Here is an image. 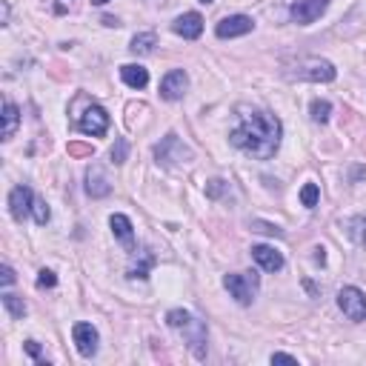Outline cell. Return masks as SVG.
Here are the masks:
<instances>
[{
	"instance_id": "6da1fadb",
	"label": "cell",
	"mask_w": 366,
	"mask_h": 366,
	"mask_svg": "<svg viewBox=\"0 0 366 366\" xmlns=\"http://www.w3.org/2000/svg\"><path fill=\"white\" fill-rule=\"evenodd\" d=\"M284 126L272 112L266 109H238L235 126L229 132V140L241 149V152L257 158V161H269L275 158L277 146H281Z\"/></svg>"
},
{
	"instance_id": "7a4b0ae2",
	"label": "cell",
	"mask_w": 366,
	"mask_h": 366,
	"mask_svg": "<svg viewBox=\"0 0 366 366\" xmlns=\"http://www.w3.org/2000/svg\"><path fill=\"white\" fill-rule=\"evenodd\" d=\"M335 75H338V69L324 57H300L286 72V77H292V80H312V83H329V80H335Z\"/></svg>"
},
{
	"instance_id": "3957f363",
	"label": "cell",
	"mask_w": 366,
	"mask_h": 366,
	"mask_svg": "<svg viewBox=\"0 0 366 366\" xmlns=\"http://www.w3.org/2000/svg\"><path fill=\"white\" fill-rule=\"evenodd\" d=\"M223 286L229 289V295L238 300L241 306H249L257 295V289H261V277L255 272H235V275L223 277Z\"/></svg>"
},
{
	"instance_id": "277c9868",
	"label": "cell",
	"mask_w": 366,
	"mask_h": 366,
	"mask_svg": "<svg viewBox=\"0 0 366 366\" xmlns=\"http://www.w3.org/2000/svg\"><path fill=\"white\" fill-rule=\"evenodd\" d=\"M338 306L349 320H366V295L358 286H343L338 292Z\"/></svg>"
},
{
	"instance_id": "5b68a950",
	"label": "cell",
	"mask_w": 366,
	"mask_h": 366,
	"mask_svg": "<svg viewBox=\"0 0 366 366\" xmlns=\"http://www.w3.org/2000/svg\"><path fill=\"white\" fill-rule=\"evenodd\" d=\"M77 126H80V132L100 138V135H106V129H109V115H106V109H100V106H89V109L80 115Z\"/></svg>"
},
{
	"instance_id": "8992f818",
	"label": "cell",
	"mask_w": 366,
	"mask_h": 366,
	"mask_svg": "<svg viewBox=\"0 0 366 366\" xmlns=\"http://www.w3.org/2000/svg\"><path fill=\"white\" fill-rule=\"evenodd\" d=\"M155 155H158V163H166V166L178 163V161H189V158H192V152H189V149L178 140V135H166V138H163V143H158Z\"/></svg>"
},
{
	"instance_id": "52a82bcc",
	"label": "cell",
	"mask_w": 366,
	"mask_h": 366,
	"mask_svg": "<svg viewBox=\"0 0 366 366\" xmlns=\"http://www.w3.org/2000/svg\"><path fill=\"white\" fill-rule=\"evenodd\" d=\"M327 6H329V0H298L289 15H292L295 24L309 26V24H315V20L327 12Z\"/></svg>"
},
{
	"instance_id": "ba28073f",
	"label": "cell",
	"mask_w": 366,
	"mask_h": 366,
	"mask_svg": "<svg viewBox=\"0 0 366 366\" xmlns=\"http://www.w3.org/2000/svg\"><path fill=\"white\" fill-rule=\"evenodd\" d=\"M255 29V20L252 17H246V15H229V17H223L218 26H214V35L218 37H241V35H249Z\"/></svg>"
},
{
	"instance_id": "9c48e42d",
	"label": "cell",
	"mask_w": 366,
	"mask_h": 366,
	"mask_svg": "<svg viewBox=\"0 0 366 366\" xmlns=\"http://www.w3.org/2000/svg\"><path fill=\"white\" fill-rule=\"evenodd\" d=\"M189 89V75L183 69H172L163 80H161V98L163 100H181Z\"/></svg>"
},
{
	"instance_id": "30bf717a",
	"label": "cell",
	"mask_w": 366,
	"mask_h": 366,
	"mask_svg": "<svg viewBox=\"0 0 366 366\" xmlns=\"http://www.w3.org/2000/svg\"><path fill=\"white\" fill-rule=\"evenodd\" d=\"M32 206H35V195L29 186H15L12 195H9V212L15 221H24L26 214H32Z\"/></svg>"
},
{
	"instance_id": "8fae6325",
	"label": "cell",
	"mask_w": 366,
	"mask_h": 366,
	"mask_svg": "<svg viewBox=\"0 0 366 366\" xmlns=\"http://www.w3.org/2000/svg\"><path fill=\"white\" fill-rule=\"evenodd\" d=\"M72 338H75V347H77V352L83 358H92L98 352V340L100 338H98V329L92 324H75Z\"/></svg>"
},
{
	"instance_id": "7c38bea8",
	"label": "cell",
	"mask_w": 366,
	"mask_h": 366,
	"mask_svg": "<svg viewBox=\"0 0 366 366\" xmlns=\"http://www.w3.org/2000/svg\"><path fill=\"white\" fill-rule=\"evenodd\" d=\"M181 332H186V338H189V349L195 352L198 358H203L206 355V327L201 324L198 318H189L186 324L181 327Z\"/></svg>"
},
{
	"instance_id": "4fadbf2b",
	"label": "cell",
	"mask_w": 366,
	"mask_h": 366,
	"mask_svg": "<svg viewBox=\"0 0 366 366\" xmlns=\"http://www.w3.org/2000/svg\"><path fill=\"white\" fill-rule=\"evenodd\" d=\"M172 32L181 35V37H186V40H195L203 32V17L198 12H186V15H181L175 20V24H172Z\"/></svg>"
},
{
	"instance_id": "5bb4252c",
	"label": "cell",
	"mask_w": 366,
	"mask_h": 366,
	"mask_svg": "<svg viewBox=\"0 0 366 366\" xmlns=\"http://www.w3.org/2000/svg\"><path fill=\"white\" fill-rule=\"evenodd\" d=\"M252 257H255V264L266 269V272H281L284 269V255L272 249V246H264V244H257L252 246Z\"/></svg>"
},
{
	"instance_id": "9a60e30c",
	"label": "cell",
	"mask_w": 366,
	"mask_h": 366,
	"mask_svg": "<svg viewBox=\"0 0 366 366\" xmlns=\"http://www.w3.org/2000/svg\"><path fill=\"white\" fill-rule=\"evenodd\" d=\"M86 192H89L92 198H106L112 192V183L106 181V175L98 166H92L89 172H86Z\"/></svg>"
},
{
	"instance_id": "2e32d148",
	"label": "cell",
	"mask_w": 366,
	"mask_h": 366,
	"mask_svg": "<svg viewBox=\"0 0 366 366\" xmlns=\"http://www.w3.org/2000/svg\"><path fill=\"white\" fill-rule=\"evenodd\" d=\"M120 77L126 86H132V89H143V86L149 83V72L143 66H135V63H126V66H120Z\"/></svg>"
},
{
	"instance_id": "e0dca14e",
	"label": "cell",
	"mask_w": 366,
	"mask_h": 366,
	"mask_svg": "<svg viewBox=\"0 0 366 366\" xmlns=\"http://www.w3.org/2000/svg\"><path fill=\"white\" fill-rule=\"evenodd\" d=\"M109 226H112L115 238H118L120 244H132L135 232H132V221H129L126 214H112V218H109Z\"/></svg>"
},
{
	"instance_id": "ac0fdd59",
	"label": "cell",
	"mask_w": 366,
	"mask_h": 366,
	"mask_svg": "<svg viewBox=\"0 0 366 366\" xmlns=\"http://www.w3.org/2000/svg\"><path fill=\"white\" fill-rule=\"evenodd\" d=\"M17 123H20V109H17L12 100H6V103H3V140L15 138Z\"/></svg>"
},
{
	"instance_id": "d6986e66",
	"label": "cell",
	"mask_w": 366,
	"mask_h": 366,
	"mask_svg": "<svg viewBox=\"0 0 366 366\" xmlns=\"http://www.w3.org/2000/svg\"><path fill=\"white\" fill-rule=\"evenodd\" d=\"M158 46V37L152 35V32H143V35H135L132 37V43H129V49H132L135 55H149Z\"/></svg>"
},
{
	"instance_id": "ffe728a7",
	"label": "cell",
	"mask_w": 366,
	"mask_h": 366,
	"mask_svg": "<svg viewBox=\"0 0 366 366\" xmlns=\"http://www.w3.org/2000/svg\"><path fill=\"white\" fill-rule=\"evenodd\" d=\"M309 115H312L315 123H327L329 115H332V103H329V100H312Z\"/></svg>"
},
{
	"instance_id": "44dd1931",
	"label": "cell",
	"mask_w": 366,
	"mask_h": 366,
	"mask_svg": "<svg viewBox=\"0 0 366 366\" xmlns=\"http://www.w3.org/2000/svg\"><path fill=\"white\" fill-rule=\"evenodd\" d=\"M3 306H6V312H9L12 318H24V315H26V304H24V298H17V295H12V292H6V295H3Z\"/></svg>"
},
{
	"instance_id": "7402d4cb",
	"label": "cell",
	"mask_w": 366,
	"mask_h": 366,
	"mask_svg": "<svg viewBox=\"0 0 366 366\" xmlns=\"http://www.w3.org/2000/svg\"><path fill=\"white\" fill-rule=\"evenodd\" d=\"M347 226H349V238L358 246H366V218H352Z\"/></svg>"
},
{
	"instance_id": "603a6c76",
	"label": "cell",
	"mask_w": 366,
	"mask_h": 366,
	"mask_svg": "<svg viewBox=\"0 0 366 366\" xmlns=\"http://www.w3.org/2000/svg\"><path fill=\"white\" fill-rule=\"evenodd\" d=\"M318 201H320V189H318V183H306L304 189H300V203L304 206H318Z\"/></svg>"
},
{
	"instance_id": "cb8c5ba5",
	"label": "cell",
	"mask_w": 366,
	"mask_h": 366,
	"mask_svg": "<svg viewBox=\"0 0 366 366\" xmlns=\"http://www.w3.org/2000/svg\"><path fill=\"white\" fill-rule=\"evenodd\" d=\"M32 218H35V223H37V226H43V223L49 221V206H46V201L35 198V206H32Z\"/></svg>"
},
{
	"instance_id": "d4e9b609",
	"label": "cell",
	"mask_w": 366,
	"mask_h": 366,
	"mask_svg": "<svg viewBox=\"0 0 366 366\" xmlns=\"http://www.w3.org/2000/svg\"><path fill=\"white\" fill-rule=\"evenodd\" d=\"M189 318H192V315H189V312H183V309H172V312L166 315V324H169L172 329H181Z\"/></svg>"
},
{
	"instance_id": "484cf974",
	"label": "cell",
	"mask_w": 366,
	"mask_h": 366,
	"mask_svg": "<svg viewBox=\"0 0 366 366\" xmlns=\"http://www.w3.org/2000/svg\"><path fill=\"white\" fill-rule=\"evenodd\" d=\"M55 284H57L55 272H52V269H40V275H37V286H40V289H46V286H55Z\"/></svg>"
},
{
	"instance_id": "4316f807",
	"label": "cell",
	"mask_w": 366,
	"mask_h": 366,
	"mask_svg": "<svg viewBox=\"0 0 366 366\" xmlns=\"http://www.w3.org/2000/svg\"><path fill=\"white\" fill-rule=\"evenodd\" d=\"M126 152H129V149H126V140H118V143L112 146V163H123V161H126Z\"/></svg>"
},
{
	"instance_id": "83f0119b",
	"label": "cell",
	"mask_w": 366,
	"mask_h": 366,
	"mask_svg": "<svg viewBox=\"0 0 366 366\" xmlns=\"http://www.w3.org/2000/svg\"><path fill=\"white\" fill-rule=\"evenodd\" d=\"M252 229H255V232H266V235H277V238H281V235H284V232L277 229V226H272V223H264V221H255V223H252Z\"/></svg>"
},
{
	"instance_id": "f1b7e54d",
	"label": "cell",
	"mask_w": 366,
	"mask_h": 366,
	"mask_svg": "<svg viewBox=\"0 0 366 366\" xmlns=\"http://www.w3.org/2000/svg\"><path fill=\"white\" fill-rule=\"evenodd\" d=\"M0 281H3L6 286H12V284H15V272H12V266H6V264L0 266Z\"/></svg>"
},
{
	"instance_id": "f546056e",
	"label": "cell",
	"mask_w": 366,
	"mask_h": 366,
	"mask_svg": "<svg viewBox=\"0 0 366 366\" xmlns=\"http://www.w3.org/2000/svg\"><path fill=\"white\" fill-rule=\"evenodd\" d=\"M26 352L35 358V360H40V347H37V340H26ZM43 363V360H40Z\"/></svg>"
},
{
	"instance_id": "4dcf8cb0",
	"label": "cell",
	"mask_w": 366,
	"mask_h": 366,
	"mask_svg": "<svg viewBox=\"0 0 366 366\" xmlns=\"http://www.w3.org/2000/svg\"><path fill=\"white\" fill-rule=\"evenodd\" d=\"M272 363H298V358L284 355V352H275V355H272Z\"/></svg>"
},
{
	"instance_id": "1f68e13d",
	"label": "cell",
	"mask_w": 366,
	"mask_h": 366,
	"mask_svg": "<svg viewBox=\"0 0 366 366\" xmlns=\"http://www.w3.org/2000/svg\"><path fill=\"white\" fill-rule=\"evenodd\" d=\"M69 152H72V155H92V146H80V143H72V146H69Z\"/></svg>"
},
{
	"instance_id": "d6a6232c",
	"label": "cell",
	"mask_w": 366,
	"mask_h": 366,
	"mask_svg": "<svg viewBox=\"0 0 366 366\" xmlns=\"http://www.w3.org/2000/svg\"><path fill=\"white\" fill-rule=\"evenodd\" d=\"M221 192H223V181H212V183H209V195H212V198H218Z\"/></svg>"
},
{
	"instance_id": "836d02e7",
	"label": "cell",
	"mask_w": 366,
	"mask_h": 366,
	"mask_svg": "<svg viewBox=\"0 0 366 366\" xmlns=\"http://www.w3.org/2000/svg\"><path fill=\"white\" fill-rule=\"evenodd\" d=\"M92 3H98V6H103V3H109V0H92Z\"/></svg>"
},
{
	"instance_id": "e575fe53",
	"label": "cell",
	"mask_w": 366,
	"mask_h": 366,
	"mask_svg": "<svg viewBox=\"0 0 366 366\" xmlns=\"http://www.w3.org/2000/svg\"><path fill=\"white\" fill-rule=\"evenodd\" d=\"M201 3H203V6H206V3H214V0H201Z\"/></svg>"
}]
</instances>
